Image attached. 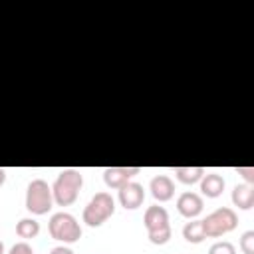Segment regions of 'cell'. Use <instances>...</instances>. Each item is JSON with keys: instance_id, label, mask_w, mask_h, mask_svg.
Masks as SVG:
<instances>
[{"instance_id": "obj_1", "label": "cell", "mask_w": 254, "mask_h": 254, "mask_svg": "<svg viewBox=\"0 0 254 254\" xmlns=\"http://www.w3.org/2000/svg\"><path fill=\"white\" fill-rule=\"evenodd\" d=\"M83 187V175L77 169H64L60 171L58 179L52 185L54 202L60 206H69L77 200V194Z\"/></svg>"}, {"instance_id": "obj_2", "label": "cell", "mask_w": 254, "mask_h": 254, "mask_svg": "<svg viewBox=\"0 0 254 254\" xmlns=\"http://www.w3.org/2000/svg\"><path fill=\"white\" fill-rule=\"evenodd\" d=\"M54 204V194H52V187L44 181V179H34L30 181L28 189H26V208L32 214H48L50 208Z\"/></svg>"}, {"instance_id": "obj_3", "label": "cell", "mask_w": 254, "mask_h": 254, "mask_svg": "<svg viewBox=\"0 0 254 254\" xmlns=\"http://www.w3.org/2000/svg\"><path fill=\"white\" fill-rule=\"evenodd\" d=\"M115 212V200L109 192H95L83 208V222L87 226H101Z\"/></svg>"}, {"instance_id": "obj_4", "label": "cell", "mask_w": 254, "mask_h": 254, "mask_svg": "<svg viewBox=\"0 0 254 254\" xmlns=\"http://www.w3.org/2000/svg\"><path fill=\"white\" fill-rule=\"evenodd\" d=\"M238 226V216L232 208L228 206H220L216 210H212L210 214H206V218L202 220V228L204 234L208 238H218L224 236L228 232H232Z\"/></svg>"}, {"instance_id": "obj_5", "label": "cell", "mask_w": 254, "mask_h": 254, "mask_svg": "<svg viewBox=\"0 0 254 254\" xmlns=\"http://www.w3.org/2000/svg\"><path fill=\"white\" fill-rule=\"evenodd\" d=\"M48 230H50V236L54 240H60L64 244H71V242H77L81 238V226L75 220V216H71L69 212L52 214Z\"/></svg>"}, {"instance_id": "obj_6", "label": "cell", "mask_w": 254, "mask_h": 254, "mask_svg": "<svg viewBox=\"0 0 254 254\" xmlns=\"http://www.w3.org/2000/svg\"><path fill=\"white\" fill-rule=\"evenodd\" d=\"M143 200H145V190H143V187L139 183L129 181L119 189V202H121L123 208L135 210V208H139L143 204Z\"/></svg>"}, {"instance_id": "obj_7", "label": "cell", "mask_w": 254, "mask_h": 254, "mask_svg": "<svg viewBox=\"0 0 254 254\" xmlns=\"http://www.w3.org/2000/svg\"><path fill=\"white\" fill-rule=\"evenodd\" d=\"M137 173H141L139 167H107L103 171V181H105V185L109 189H117L119 190Z\"/></svg>"}, {"instance_id": "obj_8", "label": "cell", "mask_w": 254, "mask_h": 254, "mask_svg": "<svg viewBox=\"0 0 254 254\" xmlns=\"http://www.w3.org/2000/svg\"><path fill=\"white\" fill-rule=\"evenodd\" d=\"M202 206H204V202H202L200 194H196V192H183L177 198L179 214H183L185 218H190V220L196 218L202 212Z\"/></svg>"}, {"instance_id": "obj_9", "label": "cell", "mask_w": 254, "mask_h": 254, "mask_svg": "<svg viewBox=\"0 0 254 254\" xmlns=\"http://www.w3.org/2000/svg\"><path fill=\"white\" fill-rule=\"evenodd\" d=\"M149 190H151V194H153L155 200L167 202V200H171L173 194H175V183H173L167 175H157V177L151 179Z\"/></svg>"}, {"instance_id": "obj_10", "label": "cell", "mask_w": 254, "mask_h": 254, "mask_svg": "<svg viewBox=\"0 0 254 254\" xmlns=\"http://www.w3.org/2000/svg\"><path fill=\"white\" fill-rule=\"evenodd\" d=\"M232 202L240 210H250L254 206V187L250 183H240L232 189Z\"/></svg>"}, {"instance_id": "obj_11", "label": "cell", "mask_w": 254, "mask_h": 254, "mask_svg": "<svg viewBox=\"0 0 254 254\" xmlns=\"http://www.w3.org/2000/svg\"><path fill=\"white\" fill-rule=\"evenodd\" d=\"M143 224L149 230H155V228H161V226H167L169 224V212L165 206H159V204H153L145 210V216H143Z\"/></svg>"}, {"instance_id": "obj_12", "label": "cell", "mask_w": 254, "mask_h": 254, "mask_svg": "<svg viewBox=\"0 0 254 254\" xmlns=\"http://www.w3.org/2000/svg\"><path fill=\"white\" fill-rule=\"evenodd\" d=\"M200 190L208 198H216L224 190V179L218 173H204L200 179Z\"/></svg>"}, {"instance_id": "obj_13", "label": "cell", "mask_w": 254, "mask_h": 254, "mask_svg": "<svg viewBox=\"0 0 254 254\" xmlns=\"http://www.w3.org/2000/svg\"><path fill=\"white\" fill-rule=\"evenodd\" d=\"M183 238H185L187 242H190V244H200V242L206 238L204 228H202V220L192 218L190 222H187L185 228H183Z\"/></svg>"}, {"instance_id": "obj_14", "label": "cell", "mask_w": 254, "mask_h": 254, "mask_svg": "<svg viewBox=\"0 0 254 254\" xmlns=\"http://www.w3.org/2000/svg\"><path fill=\"white\" fill-rule=\"evenodd\" d=\"M204 169L202 167H177L175 169V177L183 183V185H194L202 179Z\"/></svg>"}, {"instance_id": "obj_15", "label": "cell", "mask_w": 254, "mask_h": 254, "mask_svg": "<svg viewBox=\"0 0 254 254\" xmlns=\"http://www.w3.org/2000/svg\"><path fill=\"white\" fill-rule=\"evenodd\" d=\"M16 234L20 238H36L40 234V222L34 220V218H22L18 224H16Z\"/></svg>"}, {"instance_id": "obj_16", "label": "cell", "mask_w": 254, "mask_h": 254, "mask_svg": "<svg viewBox=\"0 0 254 254\" xmlns=\"http://www.w3.org/2000/svg\"><path fill=\"white\" fill-rule=\"evenodd\" d=\"M147 234H149V240L153 244H159V246L161 244H167L171 240V224L161 226V228H155V230H149Z\"/></svg>"}, {"instance_id": "obj_17", "label": "cell", "mask_w": 254, "mask_h": 254, "mask_svg": "<svg viewBox=\"0 0 254 254\" xmlns=\"http://www.w3.org/2000/svg\"><path fill=\"white\" fill-rule=\"evenodd\" d=\"M208 254H236V248H234V244H230L226 240H220V242H214L208 248Z\"/></svg>"}, {"instance_id": "obj_18", "label": "cell", "mask_w": 254, "mask_h": 254, "mask_svg": "<svg viewBox=\"0 0 254 254\" xmlns=\"http://www.w3.org/2000/svg\"><path fill=\"white\" fill-rule=\"evenodd\" d=\"M240 250L244 254H254V230H246L240 236Z\"/></svg>"}, {"instance_id": "obj_19", "label": "cell", "mask_w": 254, "mask_h": 254, "mask_svg": "<svg viewBox=\"0 0 254 254\" xmlns=\"http://www.w3.org/2000/svg\"><path fill=\"white\" fill-rule=\"evenodd\" d=\"M8 254H34V250H32V246H30L28 242H16V244L10 248Z\"/></svg>"}, {"instance_id": "obj_20", "label": "cell", "mask_w": 254, "mask_h": 254, "mask_svg": "<svg viewBox=\"0 0 254 254\" xmlns=\"http://www.w3.org/2000/svg\"><path fill=\"white\" fill-rule=\"evenodd\" d=\"M236 171L244 175V179H246V183H250V185L254 183V169H252V167H238Z\"/></svg>"}, {"instance_id": "obj_21", "label": "cell", "mask_w": 254, "mask_h": 254, "mask_svg": "<svg viewBox=\"0 0 254 254\" xmlns=\"http://www.w3.org/2000/svg\"><path fill=\"white\" fill-rule=\"evenodd\" d=\"M50 254H73V250L67 246H56V248H52Z\"/></svg>"}, {"instance_id": "obj_22", "label": "cell", "mask_w": 254, "mask_h": 254, "mask_svg": "<svg viewBox=\"0 0 254 254\" xmlns=\"http://www.w3.org/2000/svg\"><path fill=\"white\" fill-rule=\"evenodd\" d=\"M4 181H6V171H4L2 167H0V187L4 185Z\"/></svg>"}, {"instance_id": "obj_23", "label": "cell", "mask_w": 254, "mask_h": 254, "mask_svg": "<svg viewBox=\"0 0 254 254\" xmlns=\"http://www.w3.org/2000/svg\"><path fill=\"white\" fill-rule=\"evenodd\" d=\"M0 254H4V244H2V240H0Z\"/></svg>"}]
</instances>
